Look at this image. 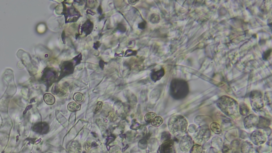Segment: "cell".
<instances>
[{
	"instance_id": "25",
	"label": "cell",
	"mask_w": 272,
	"mask_h": 153,
	"mask_svg": "<svg viewBox=\"0 0 272 153\" xmlns=\"http://www.w3.org/2000/svg\"><path fill=\"white\" fill-rule=\"evenodd\" d=\"M155 117H156V113H155L154 112H149L146 114L145 116V120L148 123H150Z\"/></svg>"
},
{
	"instance_id": "31",
	"label": "cell",
	"mask_w": 272,
	"mask_h": 153,
	"mask_svg": "<svg viewBox=\"0 0 272 153\" xmlns=\"http://www.w3.org/2000/svg\"><path fill=\"white\" fill-rule=\"evenodd\" d=\"M82 54H79V55H77L73 59V60L76 62V65L79 64L80 61H82Z\"/></svg>"
},
{
	"instance_id": "14",
	"label": "cell",
	"mask_w": 272,
	"mask_h": 153,
	"mask_svg": "<svg viewBox=\"0 0 272 153\" xmlns=\"http://www.w3.org/2000/svg\"><path fill=\"white\" fill-rule=\"evenodd\" d=\"M164 75H165L164 69L163 68H161L158 71H153L150 75V77L153 81L156 82L160 80Z\"/></svg>"
},
{
	"instance_id": "36",
	"label": "cell",
	"mask_w": 272,
	"mask_h": 153,
	"mask_svg": "<svg viewBox=\"0 0 272 153\" xmlns=\"http://www.w3.org/2000/svg\"><path fill=\"white\" fill-rule=\"evenodd\" d=\"M138 2V1H128V2L130 3L131 5H134L136 3Z\"/></svg>"
},
{
	"instance_id": "23",
	"label": "cell",
	"mask_w": 272,
	"mask_h": 153,
	"mask_svg": "<svg viewBox=\"0 0 272 153\" xmlns=\"http://www.w3.org/2000/svg\"><path fill=\"white\" fill-rule=\"evenodd\" d=\"M203 151V149L202 145L199 144H195L193 145L192 147L190 149V153H202Z\"/></svg>"
},
{
	"instance_id": "9",
	"label": "cell",
	"mask_w": 272,
	"mask_h": 153,
	"mask_svg": "<svg viewBox=\"0 0 272 153\" xmlns=\"http://www.w3.org/2000/svg\"><path fill=\"white\" fill-rule=\"evenodd\" d=\"M193 145V138L188 135H184L180 140L179 147L182 151L190 150Z\"/></svg>"
},
{
	"instance_id": "24",
	"label": "cell",
	"mask_w": 272,
	"mask_h": 153,
	"mask_svg": "<svg viewBox=\"0 0 272 153\" xmlns=\"http://www.w3.org/2000/svg\"><path fill=\"white\" fill-rule=\"evenodd\" d=\"M163 120L162 119V118L159 116H156V117H155L150 123L152 124V126L157 127L161 126V124H163Z\"/></svg>"
},
{
	"instance_id": "30",
	"label": "cell",
	"mask_w": 272,
	"mask_h": 153,
	"mask_svg": "<svg viewBox=\"0 0 272 153\" xmlns=\"http://www.w3.org/2000/svg\"><path fill=\"white\" fill-rule=\"evenodd\" d=\"M223 153H230L231 152V147L227 145H224L222 149Z\"/></svg>"
},
{
	"instance_id": "15",
	"label": "cell",
	"mask_w": 272,
	"mask_h": 153,
	"mask_svg": "<svg viewBox=\"0 0 272 153\" xmlns=\"http://www.w3.org/2000/svg\"><path fill=\"white\" fill-rule=\"evenodd\" d=\"M241 153H254V147L252 143L249 142H245L241 147Z\"/></svg>"
},
{
	"instance_id": "32",
	"label": "cell",
	"mask_w": 272,
	"mask_h": 153,
	"mask_svg": "<svg viewBox=\"0 0 272 153\" xmlns=\"http://www.w3.org/2000/svg\"><path fill=\"white\" fill-rule=\"evenodd\" d=\"M137 52L135 51H133L131 50H127L125 53V57H129V56H131V55H136Z\"/></svg>"
},
{
	"instance_id": "5",
	"label": "cell",
	"mask_w": 272,
	"mask_h": 153,
	"mask_svg": "<svg viewBox=\"0 0 272 153\" xmlns=\"http://www.w3.org/2000/svg\"><path fill=\"white\" fill-rule=\"evenodd\" d=\"M250 104L252 109L255 112L260 111L264 106L263 95L259 90L252 91L250 95Z\"/></svg>"
},
{
	"instance_id": "6",
	"label": "cell",
	"mask_w": 272,
	"mask_h": 153,
	"mask_svg": "<svg viewBox=\"0 0 272 153\" xmlns=\"http://www.w3.org/2000/svg\"><path fill=\"white\" fill-rule=\"evenodd\" d=\"M63 14L66 17V23L76 22L80 16V14L73 5L66 7L64 5Z\"/></svg>"
},
{
	"instance_id": "29",
	"label": "cell",
	"mask_w": 272,
	"mask_h": 153,
	"mask_svg": "<svg viewBox=\"0 0 272 153\" xmlns=\"http://www.w3.org/2000/svg\"><path fill=\"white\" fill-rule=\"evenodd\" d=\"M134 123L132 124L131 126V129H134V130H137V129H138L139 128H140L141 124L138 122H137L135 120H134Z\"/></svg>"
},
{
	"instance_id": "16",
	"label": "cell",
	"mask_w": 272,
	"mask_h": 153,
	"mask_svg": "<svg viewBox=\"0 0 272 153\" xmlns=\"http://www.w3.org/2000/svg\"><path fill=\"white\" fill-rule=\"evenodd\" d=\"M93 29V23L89 20H87L82 26V32H84L86 35L90 34Z\"/></svg>"
},
{
	"instance_id": "3",
	"label": "cell",
	"mask_w": 272,
	"mask_h": 153,
	"mask_svg": "<svg viewBox=\"0 0 272 153\" xmlns=\"http://www.w3.org/2000/svg\"><path fill=\"white\" fill-rule=\"evenodd\" d=\"M170 93L173 98L180 99L185 98L189 93L188 83L185 80L175 79L171 83Z\"/></svg>"
},
{
	"instance_id": "2",
	"label": "cell",
	"mask_w": 272,
	"mask_h": 153,
	"mask_svg": "<svg viewBox=\"0 0 272 153\" xmlns=\"http://www.w3.org/2000/svg\"><path fill=\"white\" fill-rule=\"evenodd\" d=\"M216 104L218 108L227 116L233 119L239 117V104L233 98L229 96H223L218 99Z\"/></svg>"
},
{
	"instance_id": "13",
	"label": "cell",
	"mask_w": 272,
	"mask_h": 153,
	"mask_svg": "<svg viewBox=\"0 0 272 153\" xmlns=\"http://www.w3.org/2000/svg\"><path fill=\"white\" fill-rule=\"evenodd\" d=\"M55 77L56 73L53 70L51 69H46L44 72L42 79L44 81L47 82L48 84H49L54 80Z\"/></svg>"
},
{
	"instance_id": "18",
	"label": "cell",
	"mask_w": 272,
	"mask_h": 153,
	"mask_svg": "<svg viewBox=\"0 0 272 153\" xmlns=\"http://www.w3.org/2000/svg\"><path fill=\"white\" fill-rule=\"evenodd\" d=\"M239 114L243 116H247L250 112L249 108L245 103H241L239 105Z\"/></svg>"
},
{
	"instance_id": "27",
	"label": "cell",
	"mask_w": 272,
	"mask_h": 153,
	"mask_svg": "<svg viewBox=\"0 0 272 153\" xmlns=\"http://www.w3.org/2000/svg\"><path fill=\"white\" fill-rule=\"evenodd\" d=\"M73 99L77 102H82L84 100V96L80 93H76L73 96Z\"/></svg>"
},
{
	"instance_id": "38",
	"label": "cell",
	"mask_w": 272,
	"mask_h": 153,
	"mask_svg": "<svg viewBox=\"0 0 272 153\" xmlns=\"http://www.w3.org/2000/svg\"><path fill=\"white\" fill-rule=\"evenodd\" d=\"M32 108V105H30V106H28V108H27V109H26V110H25V112H24V113H24V114H25V113H26V112H27V110H29L30 109H31V108Z\"/></svg>"
},
{
	"instance_id": "7",
	"label": "cell",
	"mask_w": 272,
	"mask_h": 153,
	"mask_svg": "<svg viewBox=\"0 0 272 153\" xmlns=\"http://www.w3.org/2000/svg\"><path fill=\"white\" fill-rule=\"evenodd\" d=\"M250 139L254 145L260 146L266 142L267 138L263 131L261 130H256L250 135Z\"/></svg>"
},
{
	"instance_id": "11",
	"label": "cell",
	"mask_w": 272,
	"mask_h": 153,
	"mask_svg": "<svg viewBox=\"0 0 272 153\" xmlns=\"http://www.w3.org/2000/svg\"><path fill=\"white\" fill-rule=\"evenodd\" d=\"M74 68L75 66L73 62L71 61L64 62L62 66L61 75L60 76V78L63 77L65 75L73 73L74 71Z\"/></svg>"
},
{
	"instance_id": "37",
	"label": "cell",
	"mask_w": 272,
	"mask_h": 153,
	"mask_svg": "<svg viewBox=\"0 0 272 153\" xmlns=\"http://www.w3.org/2000/svg\"><path fill=\"white\" fill-rule=\"evenodd\" d=\"M104 61H100V66L102 68V69L103 68V67L104 66Z\"/></svg>"
},
{
	"instance_id": "33",
	"label": "cell",
	"mask_w": 272,
	"mask_h": 153,
	"mask_svg": "<svg viewBox=\"0 0 272 153\" xmlns=\"http://www.w3.org/2000/svg\"><path fill=\"white\" fill-rule=\"evenodd\" d=\"M146 27V23L145 22H142V23H140L138 25V27L139 28H140V29H144Z\"/></svg>"
},
{
	"instance_id": "26",
	"label": "cell",
	"mask_w": 272,
	"mask_h": 153,
	"mask_svg": "<svg viewBox=\"0 0 272 153\" xmlns=\"http://www.w3.org/2000/svg\"><path fill=\"white\" fill-rule=\"evenodd\" d=\"M150 20L153 23H159V21H160V17L157 14H152V15L150 16Z\"/></svg>"
},
{
	"instance_id": "28",
	"label": "cell",
	"mask_w": 272,
	"mask_h": 153,
	"mask_svg": "<svg viewBox=\"0 0 272 153\" xmlns=\"http://www.w3.org/2000/svg\"><path fill=\"white\" fill-rule=\"evenodd\" d=\"M103 103L102 102H98L95 109V113H98V112L100 111V110H102V106H103Z\"/></svg>"
},
{
	"instance_id": "8",
	"label": "cell",
	"mask_w": 272,
	"mask_h": 153,
	"mask_svg": "<svg viewBox=\"0 0 272 153\" xmlns=\"http://www.w3.org/2000/svg\"><path fill=\"white\" fill-rule=\"evenodd\" d=\"M159 153H175L174 142L167 139L162 144L158 151Z\"/></svg>"
},
{
	"instance_id": "20",
	"label": "cell",
	"mask_w": 272,
	"mask_h": 153,
	"mask_svg": "<svg viewBox=\"0 0 272 153\" xmlns=\"http://www.w3.org/2000/svg\"><path fill=\"white\" fill-rule=\"evenodd\" d=\"M81 109V105L77 102H71L68 105V109L70 112H76L79 111Z\"/></svg>"
},
{
	"instance_id": "39",
	"label": "cell",
	"mask_w": 272,
	"mask_h": 153,
	"mask_svg": "<svg viewBox=\"0 0 272 153\" xmlns=\"http://www.w3.org/2000/svg\"><path fill=\"white\" fill-rule=\"evenodd\" d=\"M116 153H120V151H118V152H116Z\"/></svg>"
},
{
	"instance_id": "12",
	"label": "cell",
	"mask_w": 272,
	"mask_h": 153,
	"mask_svg": "<svg viewBox=\"0 0 272 153\" xmlns=\"http://www.w3.org/2000/svg\"><path fill=\"white\" fill-rule=\"evenodd\" d=\"M32 130L39 134H45L49 130V126L45 122H39L34 124Z\"/></svg>"
},
{
	"instance_id": "4",
	"label": "cell",
	"mask_w": 272,
	"mask_h": 153,
	"mask_svg": "<svg viewBox=\"0 0 272 153\" xmlns=\"http://www.w3.org/2000/svg\"><path fill=\"white\" fill-rule=\"evenodd\" d=\"M211 136V130L207 126H200L195 131L193 139L197 144L202 145L209 139Z\"/></svg>"
},
{
	"instance_id": "10",
	"label": "cell",
	"mask_w": 272,
	"mask_h": 153,
	"mask_svg": "<svg viewBox=\"0 0 272 153\" xmlns=\"http://www.w3.org/2000/svg\"><path fill=\"white\" fill-rule=\"evenodd\" d=\"M259 118L255 114L248 115L245 118L243 124L245 128L250 129L256 127L258 123Z\"/></svg>"
},
{
	"instance_id": "17",
	"label": "cell",
	"mask_w": 272,
	"mask_h": 153,
	"mask_svg": "<svg viewBox=\"0 0 272 153\" xmlns=\"http://www.w3.org/2000/svg\"><path fill=\"white\" fill-rule=\"evenodd\" d=\"M270 124V121L267 118L264 117H260L259 118L258 123L257 125V127L259 129L267 128Z\"/></svg>"
},
{
	"instance_id": "35",
	"label": "cell",
	"mask_w": 272,
	"mask_h": 153,
	"mask_svg": "<svg viewBox=\"0 0 272 153\" xmlns=\"http://www.w3.org/2000/svg\"><path fill=\"white\" fill-rule=\"evenodd\" d=\"M100 42H96V43L94 44V48H96V49H97L99 47H100Z\"/></svg>"
},
{
	"instance_id": "19",
	"label": "cell",
	"mask_w": 272,
	"mask_h": 153,
	"mask_svg": "<svg viewBox=\"0 0 272 153\" xmlns=\"http://www.w3.org/2000/svg\"><path fill=\"white\" fill-rule=\"evenodd\" d=\"M44 100L48 105H53L55 102V98L52 94L47 93L44 95Z\"/></svg>"
},
{
	"instance_id": "21",
	"label": "cell",
	"mask_w": 272,
	"mask_h": 153,
	"mask_svg": "<svg viewBox=\"0 0 272 153\" xmlns=\"http://www.w3.org/2000/svg\"><path fill=\"white\" fill-rule=\"evenodd\" d=\"M81 151V148L79 144H76V142H73L69 147V153H80Z\"/></svg>"
},
{
	"instance_id": "1",
	"label": "cell",
	"mask_w": 272,
	"mask_h": 153,
	"mask_svg": "<svg viewBox=\"0 0 272 153\" xmlns=\"http://www.w3.org/2000/svg\"><path fill=\"white\" fill-rule=\"evenodd\" d=\"M188 126V123L187 119L179 114L173 115L168 121V130L175 137H182L186 135Z\"/></svg>"
},
{
	"instance_id": "22",
	"label": "cell",
	"mask_w": 272,
	"mask_h": 153,
	"mask_svg": "<svg viewBox=\"0 0 272 153\" xmlns=\"http://www.w3.org/2000/svg\"><path fill=\"white\" fill-rule=\"evenodd\" d=\"M211 130L214 133L217 135H220L222 133L221 128L220 127V124L217 122H213L211 124Z\"/></svg>"
},
{
	"instance_id": "34",
	"label": "cell",
	"mask_w": 272,
	"mask_h": 153,
	"mask_svg": "<svg viewBox=\"0 0 272 153\" xmlns=\"http://www.w3.org/2000/svg\"><path fill=\"white\" fill-rule=\"evenodd\" d=\"M85 148L87 151H88L89 148H91V143L89 142H87L85 144Z\"/></svg>"
}]
</instances>
